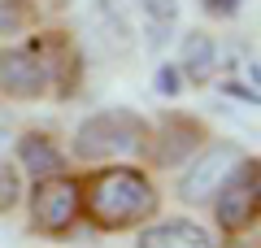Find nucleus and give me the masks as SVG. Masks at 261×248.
Returning a JSON list of instances; mask_svg holds the SVG:
<instances>
[{
    "mask_svg": "<svg viewBox=\"0 0 261 248\" xmlns=\"http://www.w3.org/2000/svg\"><path fill=\"white\" fill-rule=\"evenodd\" d=\"M83 222L105 235H126L161 213V187L140 161H105L79 175Z\"/></svg>",
    "mask_w": 261,
    "mask_h": 248,
    "instance_id": "nucleus-1",
    "label": "nucleus"
},
{
    "mask_svg": "<svg viewBox=\"0 0 261 248\" xmlns=\"http://www.w3.org/2000/svg\"><path fill=\"white\" fill-rule=\"evenodd\" d=\"M148 131H152V122L140 109L109 105V109H96L79 122L65 153H70V161H83V165H105V161H140L144 165Z\"/></svg>",
    "mask_w": 261,
    "mask_h": 248,
    "instance_id": "nucleus-2",
    "label": "nucleus"
},
{
    "mask_svg": "<svg viewBox=\"0 0 261 248\" xmlns=\"http://www.w3.org/2000/svg\"><path fill=\"white\" fill-rule=\"evenodd\" d=\"M27 231L39 239H70L83 222V201H79V175H48V179H31L27 192Z\"/></svg>",
    "mask_w": 261,
    "mask_h": 248,
    "instance_id": "nucleus-3",
    "label": "nucleus"
},
{
    "mask_svg": "<svg viewBox=\"0 0 261 248\" xmlns=\"http://www.w3.org/2000/svg\"><path fill=\"white\" fill-rule=\"evenodd\" d=\"M209 213H214L218 239H252V231L261 222V161H257V153H244V161L226 175V183L209 201Z\"/></svg>",
    "mask_w": 261,
    "mask_h": 248,
    "instance_id": "nucleus-4",
    "label": "nucleus"
},
{
    "mask_svg": "<svg viewBox=\"0 0 261 248\" xmlns=\"http://www.w3.org/2000/svg\"><path fill=\"white\" fill-rule=\"evenodd\" d=\"M244 161V144H235V139H209L200 153L192 157V161H183L174 170V196L178 205H187V209H205L209 201H214V192L226 183V175H231L235 165Z\"/></svg>",
    "mask_w": 261,
    "mask_h": 248,
    "instance_id": "nucleus-5",
    "label": "nucleus"
},
{
    "mask_svg": "<svg viewBox=\"0 0 261 248\" xmlns=\"http://www.w3.org/2000/svg\"><path fill=\"white\" fill-rule=\"evenodd\" d=\"M214 139L205 118H196L187 109H166L148 131V148H144V165L148 170H178L183 161H192L200 148Z\"/></svg>",
    "mask_w": 261,
    "mask_h": 248,
    "instance_id": "nucleus-6",
    "label": "nucleus"
},
{
    "mask_svg": "<svg viewBox=\"0 0 261 248\" xmlns=\"http://www.w3.org/2000/svg\"><path fill=\"white\" fill-rule=\"evenodd\" d=\"M0 101L5 105H39L53 101L44 57L31 39H0Z\"/></svg>",
    "mask_w": 261,
    "mask_h": 248,
    "instance_id": "nucleus-7",
    "label": "nucleus"
},
{
    "mask_svg": "<svg viewBox=\"0 0 261 248\" xmlns=\"http://www.w3.org/2000/svg\"><path fill=\"white\" fill-rule=\"evenodd\" d=\"M27 39L35 44V53L44 57V65H48V79H53V101H57V105L74 101V96L83 92V79H87V61H83L79 39L70 35V31H61V27L31 31Z\"/></svg>",
    "mask_w": 261,
    "mask_h": 248,
    "instance_id": "nucleus-8",
    "label": "nucleus"
},
{
    "mask_svg": "<svg viewBox=\"0 0 261 248\" xmlns=\"http://www.w3.org/2000/svg\"><path fill=\"white\" fill-rule=\"evenodd\" d=\"M222 239L214 235V227L174 213V218H148L144 227H135V248H218Z\"/></svg>",
    "mask_w": 261,
    "mask_h": 248,
    "instance_id": "nucleus-9",
    "label": "nucleus"
},
{
    "mask_svg": "<svg viewBox=\"0 0 261 248\" xmlns=\"http://www.w3.org/2000/svg\"><path fill=\"white\" fill-rule=\"evenodd\" d=\"M13 165L22 170V179H48V175H65L70 170V153L61 148V139L53 131H18L13 135Z\"/></svg>",
    "mask_w": 261,
    "mask_h": 248,
    "instance_id": "nucleus-10",
    "label": "nucleus"
},
{
    "mask_svg": "<svg viewBox=\"0 0 261 248\" xmlns=\"http://www.w3.org/2000/svg\"><path fill=\"white\" fill-rule=\"evenodd\" d=\"M178 70H183L187 87H209L218 83V70H222V44L209 31H187L183 44H178Z\"/></svg>",
    "mask_w": 261,
    "mask_h": 248,
    "instance_id": "nucleus-11",
    "label": "nucleus"
},
{
    "mask_svg": "<svg viewBox=\"0 0 261 248\" xmlns=\"http://www.w3.org/2000/svg\"><path fill=\"white\" fill-rule=\"evenodd\" d=\"M39 22L35 0H0V39H13V35H27L31 27Z\"/></svg>",
    "mask_w": 261,
    "mask_h": 248,
    "instance_id": "nucleus-12",
    "label": "nucleus"
},
{
    "mask_svg": "<svg viewBox=\"0 0 261 248\" xmlns=\"http://www.w3.org/2000/svg\"><path fill=\"white\" fill-rule=\"evenodd\" d=\"M22 192H27L22 170L13 165V157L0 153V218H5V213H13V209L22 205Z\"/></svg>",
    "mask_w": 261,
    "mask_h": 248,
    "instance_id": "nucleus-13",
    "label": "nucleus"
},
{
    "mask_svg": "<svg viewBox=\"0 0 261 248\" xmlns=\"http://www.w3.org/2000/svg\"><path fill=\"white\" fill-rule=\"evenodd\" d=\"M152 92H157L161 101H178V96L187 92L178 61H161V65H157V74H152Z\"/></svg>",
    "mask_w": 261,
    "mask_h": 248,
    "instance_id": "nucleus-14",
    "label": "nucleus"
},
{
    "mask_svg": "<svg viewBox=\"0 0 261 248\" xmlns=\"http://www.w3.org/2000/svg\"><path fill=\"white\" fill-rule=\"evenodd\" d=\"M244 9V0H200V13L209 22H235Z\"/></svg>",
    "mask_w": 261,
    "mask_h": 248,
    "instance_id": "nucleus-15",
    "label": "nucleus"
},
{
    "mask_svg": "<svg viewBox=\"0 0 261 248\" xmlns=\"http://www.w3.org/2000/svg\"><path fill=\"white\" fill-rule=\"evenodd\" d=\"M13 139V118H9V105L0 101V153H5V144Z\"/></svg>",
    "mask_w": 261,
    "mask_h": 248,
    "instance_id": "nucleus-16",
    "label": "nucleus"
},
{
    "mask_svg": "<svg viewBox=\"0 0 261 248\" xmlns=\"http://www.w3.org/2000/svg\"><path fill=\"white\" fill-rule=\"evenodd\" d=\"M218 248H252L248 239H226V244H218Z\"/></svg>",
    "mask_w": 261,
    "mask_h": 248,
    "instance_id": "nucleus-17",
    "label": "nucleus"
},
{
    "mask_svg": "<svg viewBox=\"0 0 261 248\" xmlns=\"http://www.w3.org/2000/svg\"><path fill=\"white\" fill-rule=\"evenodd\" d=\"M135 5H140V0H135Z\"/></svg>",
    "mask_w": 261,
    "mask_h": 248,
    "instance_id": "nucleus-18",
    "label": "nucleus"
}]
</instances>
